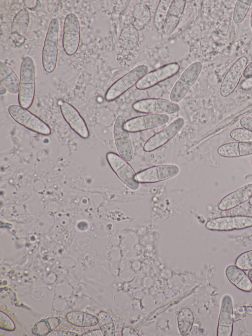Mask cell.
<instances>
[{
  "mask_svg": "<svg viewBox=\"0 0 252 336\" xmlns=\"http://www.w3.org/2000/svg\"><path fill=\"white\" fill-rule=\"evenodd\" d=\"M243 76L246 78L252 77V62L246 67Z\"/></svg>",
  "mask_w": 252,
  "mask_h": 336,
  "instance_id": "obj_40",
  "label": "cell"
},
{
  "mask_svg": "<svg viewBox=\"0 0 252 336\" xmlns=\"http://www.w3.org/2000/svg\"><path fill=\"white\" fill-rule=\"evenodd\" d=\"M248 275L252 282V269L249 270Z\"/></svg>",
  "mask_w": 252,
  "mask_h": 336,
  "instance_id": "obj_43",
  "label": "cell"
},
{
  "mask_svg": "<svg viewBox=\"0 0 252 336\" xmlns=\"http://www.w3.org/2000/svg\"><path fill=\"white\" fill-rule=\"evenodd\" d=\"M240 125L244 128L252 132V117L244 116L239 121Z\"/></svg>",
  "mask_w": 252,
  "mask_h": 336,
  "instance_id": "obj_35",
  "label": "cell"
},
{
  "mask_svg": "<svg viewBox=\"0 0 252 336\" xmlns=\"http://www.w3.org/2000/svg\"><path fill=\"white\" fill-rule=\"evenodd\" d=\"M202 67L201 63L197 61L185 70L171 90L170 94L171 101L177 102L185 97L198 78Z\"/></svg>",
  "mask_w": 252,
  "mask_h": 336,
  "instance_id": "obj_5",
  "label": "cell"
},
{
  "mask_svg": "<svg viewBox=\"0 0 252 336\" xmlns=\"http://www.w3.org/2000/svg\"><path fill=\"white\" fill-rule=\"evenodd\" d=\"M132 17L133 27L138 31L142 30L150 20L151 12L149 7L142 2L136 4L133 9Z\"/></svg>",
  "mask_w": 252,
  "mask_h": 336,
  "instance_id": "obj_23",
  "label": "cell"
},
{
  "mask_svg": "<svg viewBox=\"0 0 252 336\" xmlns=\"http://www.w3.org/2000/svg\"><path fill=\"white\" fill-rule=\"evenodd\" d=\"M252 227V216L235 215L217 217L208 220L205 227L214 231H231Z\"/></svg>",
  "mask_w": 252,
  "mask_h": 336,
  "instance_id": "obj_10",
  "label": "cell"
},
{
  "mask_svg": "<svg viewBox=\"0 0 252 336\" xmlns=\"http://www.w3.org/2000/svg\"><path fill=\"white\" fill-rule=\"evenodd\" d=\"M247 63V57L243 56L239 58L230 67L220 86V94L221 96L227 97L235 90L243 74Z\"/></svg>",
  "mask_w": 252,
  "mask_h": 336,
  "instance_id": "obj_15",
  "label": "cell"
},
{
  "mask_svg": "<svg viewBox=\"0 0 252 336\" xmlns=\"http://www.w3.org/2000/svg\"><path fill=\"white\" fill-rule=\"evenodd\" d=\"M30 23V13L28 9L23 8L13 18L11 26L14 34L23 36L27 33Z\"/></svg>",
  "mask_w": 252,
  "mask_h": 336,
  "instance_id": "obj_24",
  "label": "cell"
},
{
  "mask_svg": "<svg viewBox=\"0 0 252 336\" xmlns=\"http://www.w3.org/2000/svg\"><path fill=\"white\" fill-rule=\"evenodd\" d=\"M133 109L148 114H171L178 112L180 106L177 102L163 99H145L135 102Z\"/></svg>",
  "mask_w": 252,
  "mask_h": 336,
  "instance_id": "obj_6",
  "label": "cell"
},
{
  "mask_svg": "<svg viewBox=\"0 0 252 336\" xmlns=\"http://www.w3.org/2000/svg\"><path fill=\"white\" fill-rule=\"evenodd\" d=\"M60 109L64 119L72 130L81 137L88 138L90 135L88 128L78 111L66 101L62 102Z\"/></svg>",
  "mask_w": 252,
  "mask_h": 336,
  "instance_id": "obj_16",
  "label": "cell"
},
{
  "mask_svg": "<svg viewBox=\"0 0 252 336\" xmlns=\"http://www.w3.org/2000/svg\"><path fill=\"white\" fill-rule=\"evenodd\" d=\"M6 89L0 84V95H2L6 93Z\"/></svg>",
  "mask_w": 252,
  "mask_h": 336,
  "instance_id": "obj_42",
  "label": "cell"
},
{
  "mask_svg": "<svg viewBox=\"0 0 252 336\" xmlns=\"http://www.w3.org/2000/svg\"><path fill=\"white\" fill-rule=\"evenodd\" d=\"M252 2V0H238L236 1L233 13V20L239 24L245 18Z\"/></svg>",
  "mask_w": 252,
  "mask_h": 336,
  "instance_id": "obj_31",
  "label": "cell"
},
{
  "mask_svg": "<svg viewBox=\"0 0 252 336\" xmlns=\"http://www.w3.org/2000/svg\"><path fill=\"white\" fill-rule=\"evenodd\" d=\"M230 136L237 141L252 142V132L244 128L232 130L230 133Z\"/></svg>",
  "mask_w": 252,
  "mask_h": 336,
  "instance_id": "obj_33",
  "label": "cell"
},
{
  "mask_svg": "<svg viewBox=\"0 0 252 336\" xmlns=\"http://www.w3.org/2000/svg\"><path fill=\"white\" fill-rule=\"evenodd\" d=\"M80 29L78 17L74 13L68 14L64 20L63 45L64 52L69 55L77 52L80 43Z\"/></svg>",
  "mask_w": 252,
  "mask_h": 336,
  "instance_id": "obj_9",
  "label": "cell"
},
{
  "mask_svg": "<svg viewBox=\"0 0 252 336\" xmlns=\"http://www.w3.org/2000/svg\"><path fill=\"white\" fill-rule=\"evenodd\" d=\"M172 0H160L154 17V24L159 32H163L164 23L166 16Z\"/></svg>",
  "mask_w": 252,
  "mask_h": 336,
  "instance_id": "obj_28",
  "label": "cell"
},
{
  "mask_svg": "<svg viewBox=\"0 0 252 336\" xmlns=\"http://www.w3.org/2000/svg\"><path fill=\"white\" fill-rule=\"evenodd\" d=\"M241 88L243 90H249L252 89V77L247 78L241 83Z\"/></svg>",
  "mask_w": 252,
  "mask_h": 336,
  "instance_id": "obj_38",
  "label": "cell"
},
{
  "mask_svg": "<svg viewBox=\"0 0 252 336\" xmlns=\"http://www.w3.org/2000/svg\"><path fill=\"white\" fill-rule=\"evenodd\" d=\"M125 119L118 116L114 123L113 135L117 150L121 157L130 161L133 156V150L128 132L125 129Z\"/></svg>",
  "mask_w": 252,
  "mask_h": 336,
  "instance_id": "obj_14",
  "label": "cell"
},
{
  "mask_svg": "<svg viewBox=\"0 0 252 336\" xmlns=\"http://www.w3.org/2000/svg\"><path fill=\"white\" fill-rule=\"evenodd\" d=\"M250 24H251V28L252 29V11L251 19H250Z\"/></svg>",
  "mask_w": 252,
  "mask_h": 336,
  "instance_id": "obj_44",
  "label": "cell"
},
{
  "mask_svg": "<svg viewBox=\"0 0 252 336\" xmlns=\"http://www.w3.org/2000/svg\"><path fill=\"white\" fill-rule=\"evenodd\" d=\"M185 124V120L183 118H177L167 127L148 139L144 145V150L152 152L162 146L174 137Z\"/></svg>",
  "mask_w": 252,
  "mask_h": 336,
  "instance_id": "obj_11",
  "label": "cell"
},
{
  "mask_svg": "<svg viewBox=\"0 0 252 336\" xmlns=\"http://www.w3.org/2000/svg\"><path fill=\"white\" fill-rule=\"evenodd\" d=\"M226 278L238 289L250 292L252 291V282L244 270L236 265H229L225 270Z\"/></svg>",
  "mask_w": 252,
  "mask_h": 336,
  "instance_id": "obj_20",
  "label": "cell"
},
{
  "mask_svg": "<svg viewBox=\"0 0 252 336\" xmlns=\"http://www.w3.org/2000/svg\"><path fill=\"white\" fill-rule=\"evenodd\" d=\"M82 336H104L103 333L102 332L101 330L100 329H95L94 330L92 331H91L90 332H88Z\"/></svg>",
  "mask_w": 252,
  "mask_h": 336,
  "instance_id": "obj_41",
  "label": "cell"
},
{
  "mask_svg": "<svg viewBox=\"0 0 252 336\" xmlns=\"http://www.w3.org/2000/svg\"><path fill=\"white\" fill-rule=\"evenodd\" d=\"M177 320L179 329L181 335H188L191 331L194 321V316L192 311L189 308H183L180 311Z\"/></svg>",
  "mask_w": 252,
  "mask_h": 336,
  "instance_id": "obj_27",
  "label": "cell"
},
{
  "mask_svg": "<svg viewBox=\"0 0 252 336\" xmlns=\"http://www.w3.org/2000/svg\"><path fill=\"white\" fill-rule=\"evenodd\" d=\"M107 162L119 179L131 190H137L140 183L135 179L136 173L127 161L118 154L108 152L106 154Z\"/></svg>",
  "mask_w": 252,
  "mask_h": 336,
  "instance_id": "obj_7",
  "label": "cell"
},
{
  "mask_svg": "<svg viewBox=\"0 0 252 336\" xmlns=\"http://www.w3.org/2000/svg\"><path fill=\"white\" fill-rule=\"evenodd\" d=\"M169 120L167 114H148L128 120L125 122L124 128L128 132H139L161 126Z\"/></svg>",
  "mask_w": 252,
  "mask_h": 336,
  "instance_id": "obj_12",
  "label": "cell"
},
{
  "mask_svg": "<svg viewBox=\"0 0 252 336\" xmlns=\"http://www.w3.org/2000/svg\"><path fill=\"white\" fill-rule=\"evenodd\" d=\"M149 70L145 65L138 66L114 82L107 90L105 99L111 101L118 98L128 89L136 85Z\"/></svg>",
  "mask_w": 252,
  "mask_h": 336,
  "instance_id": "obj_4",
  "label": "cell"
},
{
  "mask_svg": "<svg viewBox=\"0 0 252 336\" xmlns=\"http://www.w3.org/2000/svg\"><path fill=\"white\" fill-rule=\"evenodd\" d=\"M59 31L58 20L52 19L48 26L42 55L43 67L48 73L52 72L57 65Z\"/></svg>",
  "mask_w": 252,
  "mask_h": 336,
  "instance_id": "obj_2",
  "label": "cell"
},
{
  "mask_svg": "<svg viewBox=\"0 0 252 336\" xmlns=\"http://www.w3.org/2000/svg\"><path fill=\"white\" fill-rule=\"evenodd\" d=\"M180 172L179 167L174 164L155 166L137 173L135 179L139 183H153L173 178Z\"/></svg>",
  "mask_w": 252,
  "mask_h": 336,
  "instance_id": "obj_8",
  "label": "cell"
},
{
  "mask_svg": "<svg viewBox=\"0 0 252 336\" xmlns=\"http://www.w3.org/2000/svg\"><path fill=\"white\" fill-rule=\"evenodd\" d=\"M218 154L223 157L236 158L252 154V142L236 141L220 145Z\"/></svg>",
  "mask_w": 252,
  "mask_h": 336,
  "instance_id": "obj_21",
  "label": "cell"
},
{
  "mask_svg": "<svg viewBox=\"0 0 252 336\" xmlns=\"http://www.w3.org/2000/svg\"><path fill=\"white\" fill-rule=\"evenodd\" d=\"M35 91V67L33 59L25 57L20 67L18 101L22 107L28 109L32 104Z\"/></svg>",
  "mask_w": 252,
  "mask_h": 336,
  "instance_id": "obj_1",
  "label": "cell"
},
{
  "mask_svg": "<svg viewBox=\"0 0 252 336\" xmlns=\"http://www.w3.org/2000/svg\"><path fill=\"white\" fill-rule=\"evenodd\" d=\"M252 197V183L246 184L227 194L220 202L218 208L226 211L235 208L240 204L249 201Z\"/></svg>",
  "mask_w": 252,
  "mask_h": 336,
  "instance_id": "obj_18",
  "label": "cell"
},
{
  "mask_svg": "<svg viewBox=\"0 0 252 336\" xmlns=\"http://www.w3.org/2000/svg\"></svg>",
  "mask_w": 252,
  "mask_h": 336,
  "instance_id": "obj_46",
  "label": "cell"
},
{
  "mask_svg": "<svg viewBox=\"0 0 252 336\" xmlns=\"http://www.w3.org/2000/svg\"><path fill=\"white\" fill-rule=\"evenodd\" d=\"M0 82L8 91L19 93L20 81L12 69L2 61L0 62Z\"/></svg>",
  "mask_w": 252,
  "mask_h": 336,
  "instance_id": "obj_22",
  "label": "cell"
},
{
  "mask_svg": "<svg viewBox=\"0 0 252 336\" xmlns=\"http://www.w3.org/2000/svg\"><path fill=\"white\" fill-rule=\"evenodd\" d=\"M249 203L250 205H252V197L249 200Z\"/></svg>",
  "mask_w": 252,
  "mask_h": 336,
  "instance_id": "obj_45",
  "label": "cell"
},
{
  "mask_svg": "<svg viewBox=\"0 0 252 336\" xmlns=\"http://www.w3.org/2000/svg\"><path fill=\"white\" fill-rule=\"evenodd\" d=\"M235 264L244 270L252 269V249L240 254L236 259Z\"/></svg>",
  "mask_w": 252,
  "mask_h": 336,
  "instance_id": "obj_32",
  "label": "cell"
},
{
  "mask_svg": "<svg viewBox=\"0 0 252 336\" xmlns=\"http://www.w3.org/2000/svg\"><path fill=\"white\" fill-rule=\"evenodd\" d=\"M139 39V35L133 26L125 28L121 32L119 40L122 47L126 50H132L137 46Z\"/></svg>",
  "mask_w": 252,
  "mask_h": 336,
  "instance_id": "obj_26",
  "label": "cell"
},
{
  "mask_svg": "<svg viewBox=\"0 0 252 336\" xmlns=\"http://www.w3.org/2000/svg\"><path fill=\"white\" fill-rule=\"evenodd\" d=\"M186 1L172 0L165 17L163 32L166 35L171 34L178 26L184 12Z\"/></svg>",
  "mask_w": 252,
  "mask_h": 336,
  "instance_id": "obj_19",
  "label": "cell"
},
{
  "mask_svg": "<svg viewBox=\"0 0 252 336\" xmlns=\"http://www.w3.org/2000/svg\"><path fill=\"white\" fill-rule=\"evenodd\" d=\"M0 319L4 320L5 322H0V325L1 328L3 329H5L6 325L7 324V330H13L15 328V324H14L13 321L5 313L0 311Z\"/></svg>",
  "mask_w": 252,
  "mask_h": 336,
  "instance_id": "obj_34",
  "label": "cell"
},
{
  "mask_svg": "<svg viewBox=\"0 0 252 336\" xmlns=\"http://www.w3.org/2000/svg\"><path fill=\"white\" fill-rule=\"evenodd\" d=\"M67 321L78 327H91L98 324V319L94 316L80 311L68 312L66 315Z\"/></svg>",
  "mask_w": 252,
  "mask_h": 336,
  "instance_id": "obj_25",
  "label": "cell"
},
{
  "mask_svg": "<svg viewBox=\"0 0 252 336\" xmlns=\"http://www.w3.org/2000/svg\"><path fill=\"white\" fill-rule=\"evenodd\" d=\"M49 336H78L76 333L62 330H54L51 331L49 334L47 335Z\"/></svg>",
  "mask_w": 252,
  "mask_h": 336,
  "instance_id": "obj_36",
  "label": "cell"
},
{
  "mask_svg": "<svg viewBox=\"0 0 252 336\" xmlns=\"http://www.w3.org/2000/svg\"><path fill=\"white\" fill-rule=\"evenodd\" d=\"M180 65L177 63H172L164 65L153 71L147 73L136 84L138 90L150 88L159 82L175 75L179 70Z\"/></svg>",
  "mask_w": 252,
  "mask_h": 336,
  "instance_id": "obj_13",
  "label": "cell"
},
{
  "mask_svg": "<svg viewBox=\"0 0 252 336\" xmlns=\"http://www.w3.org/2000/svg\"><path fill=\"white\" fill-rule=\"evenodd\" d=\"M98 324L105 336H115V331L112 319L104 311H100L98 314Z\"/></svg>",
  "mask_w": 252,
  "mask_h": 336,
  "instance_id": "obj_29",
  "label": "cell"
},
{
  "mask_svg": "<svg viewBox=\"0 0 252 336\" xmlns=\"http://www.w3.org/2000/svg\"><path fill=\"white\" fill-rule=\"evenodd\" d=\"M48 318L43 320L36 323L32 330L34 335L44 336L50 333L59 324V320L57 318Z\"/></svg>",
  "mask_w": 252,
  "mask_h": 336,
  "instance_id": "obj_30",
  "label": "cell"
},
{
  "mask_svg": "<svg viewBox=\"0 0 252 336\" xmlns=\"http://www.w3.org/2000/svg\"><path fill=\"white\" fill-rule=\"evenodd\" d=\"M122 336H138L137 333L133 329L129 327H125L122 330Z\"/></svg>",
  "mask_w": 252,
  "mask_h": 336,
  "instance_id": "obj_39",
  "label": "cell"
},
{
  "mask_svg": "<svg viewBox=\"0 0 252 336\" xmlns=\"http://www.w3.org/2000/svg\"><path fill=\"white\" fill-rule=\"evenodd\" d=\"M39 2L38 0H24L26 7L32 11H34L38 7Z\"/></svg>",
  "mask_w": 252,
  "mask_h": 336,
  "instance_id": "obj_37",
  "label": "cell"
},
{
  "mask_svg": "<svg viewBox=\"0 0 252 336\" xmlns=\"http://www.w3.org/2000/svg\"><path fill=\"white\" fill-rule=\"evenodd\" d=\"M8 111L14 121L27 129L44 135L51 134L48 125L28 109L13 104L9 106Z\"/></svg>",
  "mask_w": 252,
  "mask_h": 336,
  "instance_id": "obj_3",
  "label": "cell"
},
{
  "mask_svg": "<svg viewBox=\"0 0 252 336\" xmlns=\"http://www.w3.org/2000/svg\"><path fill=\"white\" fill-rule=\"evenodd\" d=\"M233 303L232 297L226 294L222 298L217 335L231 336L233 326Z\"/></svg>",
  "mask_w": 252,
  "mask_h": 336,
  "instance_id": "obj_17",
  "label": "cell"
}]
</instances>
